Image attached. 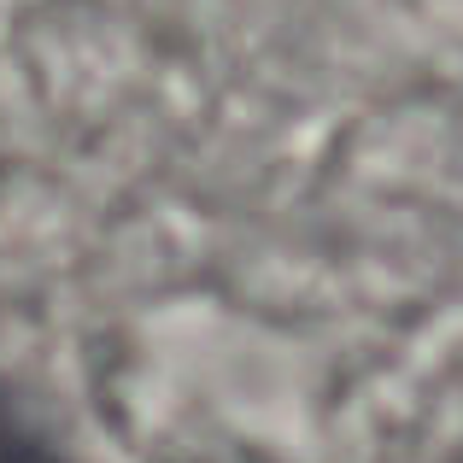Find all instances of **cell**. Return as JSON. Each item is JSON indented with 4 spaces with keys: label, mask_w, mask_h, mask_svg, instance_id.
Listing matches in <instances>:
<instances>
[{
    "label": "cell",
    "mask_w": 463,
    "mask_h": 463,
    "mask_svg": "<svg viewBox=\"0 0 463 463\" xmlns=\"http://www.w3.org/2000/svg\"><path fill=\"white\" fill-rule=\"evenodd\" d=\"M0 463H65L53 446L42 440V429L12 405L6 387H0Z\"/></svg>",
    "instance_id": "obj_1"
}]
</instances>
